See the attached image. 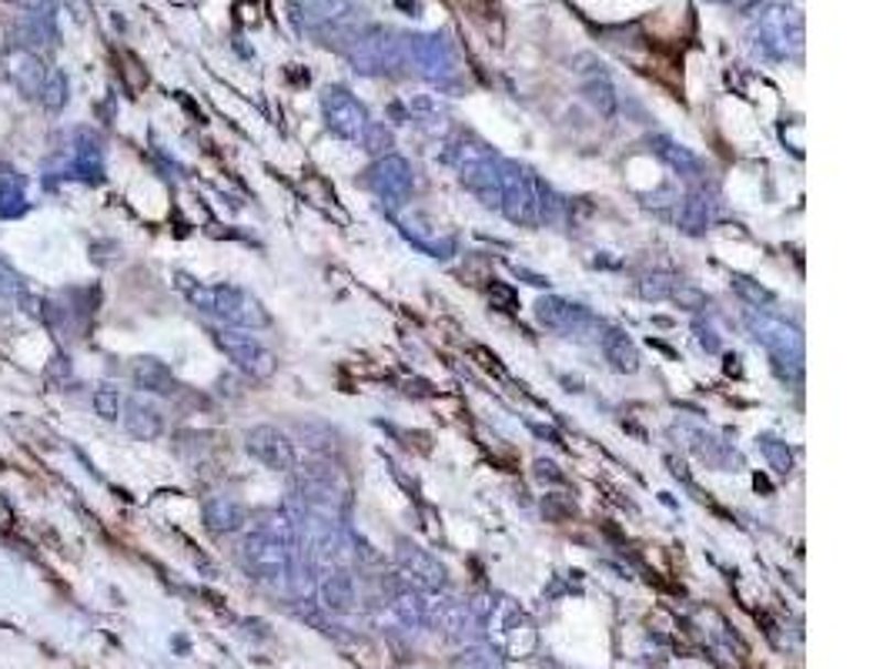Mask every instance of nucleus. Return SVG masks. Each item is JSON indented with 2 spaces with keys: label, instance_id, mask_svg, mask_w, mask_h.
I'll return each instance as SVG.
<instances>
[{
  "label": "nucleus",
  "instance_id": "43",
  "mask_svg": "<svg viewBox=\"0 0 893 669\" xmlns=\"http://www.w3.org/2000/svg\"><path fill=\"white\" fill-rule=\"evenodd\" d=\"M697 335H700V345L707 352H720V338H717V332L710 325H697Z\"/></svg>",
  "mask_w": 893,
  "mask_h": 669
},
{
  "label": "nucleus",
  "instance_id": "27",
  "mask_svg": "<svg viewBox=\"0 0 893 669\" xmlns=\"http://www.w3.org/2000/svg\"><path fill=\"white\" fill-rule=\"evenodd\" d=\"M710 218H713V205L707 198V191H689L676 212V222L686 235H703L710 228Z\"/></svg>",
  "mask_w": 893,
  "mask_h": 669
},
{
  "label": "nucleus",
  "instance_id": "28",
  "mask_svg": "<svg viewBox=\"0 0 893 669\" xmlns=\"http://www.w3.org/2000/svg\"><path fill=\"white\" fill-rule=\"evenodd\" d=\"M649 144H653V151H656V154H659V158H663V161L673 168V171H679V174H692V177L703 174V161H700L697 154H692L689 148L676 144L673 138H663V134H659V138H653Z\"/></svg>",
  "mask_w": 893,
  "mask_h": 669
},
{
  "label": "nucleus",
  "instance_id": "9",
  "mask_svg": "<svg viewBox=\"0 0 893 669\" xmlns=\"http://www.w3.org/2000/svg\"><path fill=\"white\" fill-rule=\"evenodd\" d=\"M536 319L542 328L562 335V338H603L606 335V325L595 319L589 309L569 302V299H559V295H549V299H539L536 305Z\"/></svg>",
  "mask_w": 893,
  "mask_h": 669
},
{
  "label": "nucleus",
  "instance_id": "33",
  "mask_svg": "<svg viewBox=\"0 0 893 669\" xmlns=\"http://www.w3.org/2000/svg\"><path fill=\"white\" fill-rule=\"evenodd\" d=\"M47 115H61L64 105H67V74L64 71H47V80H44V90H41V98Z\"/></svg>",
  "mask_w": 893,
  "mask_h": 669
},
{
  "label": "nucleus",
  "instance_id": "11",
  "mask_svg": "<svg viewBox=\"0 0 893 669\" xmlns=\"http://www.w3.org/2000/svg\"><path fill=\"white\" fill-rule=\"evenodd\" d=\"M409 61L419 67V74L439 87H452L459 80V57L452 44L442 34H416L409 37Z\"/></svg>",
  "mask_w": 893,
  "mask_h": 669
},
{
  "label": "nucleus",
  "instance_id": "14",
  "mask_svg": "<svg viewBox=\"0 0 893 669\" xmlns=\"http://www.w3.org/2000/svg\"><path fill=\"white\" fill-rule=\"evenodd\" d=\"M395 555H399V569H402V576L409 580L412 590H422V593H439L445 583H449V572L445 565L422 546L402 539L399 549H395Z\"/></svg>",
  "mask_w": 893,
  "mask_h": 669
},
{
  "label": "nucleus",
  "instance_id": "34",
  "mask_svg": "<svg viewBox=\"0 0 893 669\" xmlns=\"http://www.w3.org/2000/svg\"><path fill=\"white\" fill-rule=\"evenodd\" d=\"M676 284H679L676 274H669V271H653V274H646V278L639 281V295H643L646 302H666V299L673 295Z\"/></svg>",
  "mask_w": 893,
  "mask_h": 669
},
{
  "label": "nucleus",
  "instance_id": "12",
  "mask_svg": "<svg viewBox=\"0 0 893 669\" xmlns=\"http://www.w3.org/2000/svg\"><path fill=\"white\" fill-rule=\"evenodd\" d=\"M322 115L332 134L345 138V141H358L362 131L372 125L368 121V108L355 98L352 90L345 87H325L322 94Z\"/></svg>",
  "mask_w": 893,
  "mask_h": 669
},
{
  "label": "nucleus",
  "instance_id": "23",
  "mask_svg": "<svg viewBox=\"0 0 893 669\" xmlns=\"http://www.w3.org/2000/svg\"><path fill=\"white\" fill-rule=\"evenodd\" d=\"M319 600H322V609L332 613V616H345L355 609V580L348 576L345 569H335L322 580L319 586Z\"/></svg>",
  "mask_w": 893,
  "mask_h": 669
},
{
  "label": "nucleus",
  "instance_id": "16",
  "mask_svg": "<svg viewBox=\"0 0 893 669\" xmlns=\"http://www.w3.org/2000/svg\"><path fill=\"white\" fill-rule=\"evenodd\" d=\"M0 67H4V77L21 90V98H41L44 80H47V67H44L37 51L18 44V47L4 51Z\"/></svg>",
  "mask_w": 893,
  "mask_h": 669
},
{
  "label": "nucleus",
  "instance_id": "18",
  "mask_svg": "<svg viewBox=\"0 0 893 669\" xmlns=\"http://www.w3.org/2000/svg\"><path fill=\"white\" fill-rule=\"evenodd\" d=\"M71 144V174L80 181H101L105 177V148L90 128H77Z\"/></svg>",
  "mask_w": 893,
  "mask_h": 669
},
{
  "label": "nucleus",
  "instance_id": "40",
  "mask_svg": "<svg viewBox=\"0 0 893 669\" xmlns=\"http://www.w3.org/2000/svg\"><path fill=\"white\" fill-rule=\"evenodd\" d=\"M0 295H8V299H21L24 295V281L18 271H11L4 261H0Z\"/></svg>",
  "mask_w": 893,
  "mask_h": 669
},
{
  "label": "nucleus",
  "instance_id": "41",
  "mask_svg": "<svg viewBox=\"0 0 893 669\" xmlns=\"http://www.w3.org/2000/svg\"><path fill=\"white\" fill-rule=\"evenodd\" d=\"M492 309H499V312H513L516 309V292L509 289V284H492Z\"/></svg>",
  "mask_w": 893,
  "mask_h": 669
},
{
  "label": "nucleus",
  "instance_id": "26",
  "mask_svg": "<svg viewBox=\"0 0 893 669\" xmlns=\"http://www.w3.org/2000/svg\"><path fill=\"white\" fill-rule=\"evenodd\" d=\"M600 342H603V355L613 365V371H620V375H636L639 371V348L626 332L606 328V335Z\"/></svg>",
  "mask_w": 893,
  "mask_h": 669
},
{
  "label": "nucleus",
  "instance_id": "44",
  "mask_svg": "<svg viewBox=\"0 0 893 669\" xmlns=\"http://www.w3.org/2000/svg\"><path fill=\"white\" fill-rule=\"evenodd\" d=\"M727 4L733 8V11H740V14H750V11H756L763 0H727Z\"/></svg>",
  "mask_w": 893,
  "mask_h": 669
},
{
  "label": "nucleus",
  "instance_id": "5",
  "mask_svg": "<svg viewBox=\"0 0 893 669\" xmlns=\"http://www.w3.org/2000/svg\"><path fill=\"white\" fill-rule=\"evenodd\" d=\"M348 61L365 77H378V74H391L399 67H412V61H409V34H395L388 28H365L348 47Z\"/></svg>",
  "mask_w": 893,
  "mask_h": 669
},
{
  "label": "nucleus",
  "instance_id": "39",
  "mask_svg": "<svg viewBox=\"0 0 893 669\" xmlns=\"http://www.w3.org/2000/svg\"><path fill=\"white\" fill-rule=\"evenodd\" d=\"M679 309H686V312H703L707 309V295L700 292V289H692V284H676L673 289V295H669Z\"/></svg>",
  "mask_w": 893,
  "mask_h": 669
},
{
  "label": "nucleus",
  "instance_id": "30",
  "mask_svg": "<svg viewBox=\"0 0 893 669\" xmlns=\"http://www.w3.org/2000/svg\"><path fill=\"white\" fill-rule=\"evenodd\" d=\"M455 669H506V656L499 646L492 643H475L465 646L455 659Z\"/></svg>",
  "mask_w": 893,
  "mask_h": 669
},
{
  "label": "nucleus",
  "instance_id": "25",
  "mask_svg": "<svg viewBox=\"0 0 893 669\" xmlns=\"http://www.w3.org/2000/svg\"><path fill=\"white\" fill-rule=\"evenodd\" d=\"M28 215V191H24V177L11 168L0 164V218L14 222Z\"/></svg>",
  "mask_w": 893,
  "mask_h": 669
},
{
  "label": "nucleus",
  "instance_id": "17",
  "mask_svg": "<svg viewBox=\"0 0 893 669\" xmlns=\"http://www.w3.org/2000/svg\"><path fill=\"white\" fill-rule=\"evenodd\" d=\"M426 626H432L452 639H459L465 633H478V619L472 616L469 603L452 600V596H439V600L426 603Z\"/></svg>",
  "mask_w": 893,
  "mask_h": 669
},
{
  "label": "nucleus",
  "instance_id": "32",
  "mask_svg": "<svg viewBox=\"0 0 893 669\" xmlns=\"http://www.w3.org/2000/svg\"><path fill=\"white\" fill-rule=\"evenodd\" d=\"M298 435H302V442L312 452H322V455H332L338 449V432L322 425V422H302V425H298Z\"/></svg>",
  "mask_w": 893,
  "mask_h": 669
},
{
  "label": "nucleus",
  "instance_id": "36",
  "mask_svg": "<svg viewBox=\"0 0 893 669\" xmlns=\"http://www.w3.org/2000/svg\"><path fill=\"white\" fill-rule=\"evenodd\" d=\"M756 445H760V452L766 455V462H770L779 475H789V472H793V452H789L786 442H779L776 435H760Z\"/></svg>",
  "mask_w": 893,
  "mask_h": 669
},
{
  "label": "nucleus",
  "instance_id": "2",
  "mask_svg": "<svg viewBox=\"0 0 893 669\" xmlns=\"http://www.w3.org/2000/svg\"><path fill=\"white\" fill-rule=\"evenodd\" d=\"M499 191H503L499 212L523 228L552 222V212L559 208L552 191L519 161H499Z\"/></svg>",
  "mask_w": 893,
  "mask_h": 669
},
{
  "label": "nucleus",
  "instance_id": "46",
  "mask_svg": "<svg viewBox=\"0 0 893 669\" xmlns=\"http://www.w3.org/2000/svg\"><path fill=\"white\" fill-rule=\"evenodd\" d=\"M395 4H399L402 11H412V8H416V0H395Z\"/></svg>",
  "mask_w": 893,
  "mask_h": 669
},
{
  "label": "nucleus",
  "instance_id": "31",
  "mask_svg": "<svg viewBox=\"0 0 893 669\" xmlns=\"http://www.w3.org/2000/svg\"><path fill=\"white\" fill-rule=\"evenodd\" d=\"M582 94H585V101L600 111L603 118H610L613 111H616V90H613V84H610V77L600 71V74H592L585 84H582Z\"/></svg>",
  "mask_w": 893,
  "mask_h": 669
},
{
  "label": "nucleus",
  "instance_id": "4",
  "mask_svg": "<svg viewBox=\"0 0 893 669\" xmlns=\"http://www.w3.org/2000/svg\"><path fill=\"white\" fill-rule=\"evenodd\" d=\"M743 325H746L750 338L760 342L773 355L776 371L783 378L786 375H800V368H804V332L797 325H789L779 315H770L766 309H743Z\"/></svg>",
  "mask_w": 893,
  "mask_h": 669
},
{
  "label": "nucleus",
  "instance_id": "24",
  "mask_svg": "<svg viewBox=\"0 0 893 669\" xmlns=\"http://www.w3.org/2000/svg\"><path fill=\"white\" fill-rule=\"evenodd\" d=\"M18 41H21V47H31V51L57 44L54 11H21V18H18Z\"/></svg>",
  "mask_w": 893,
  "mask_h": 669
},
{
  "label": "nucleus",
  "instance_id": "21",
  "mask_svg": "<svg viewBox=\"0 0 893 669\" xmlns=\"http://www.w3.org/2000/svg\"><path fill=\"white\" fill-rule=\"evenodd\" d=\"M202 519H205L208 532H215V536H232V532H238V529L248 522V512H245V506L235 503L232 496H212V499L205 503V509H202Z\"/></svg>",
  "mask_w": 893,
  "mask_h": 669
},
{
  "label": "nucleus",
  "instance_id": "8",
  "mask_svg": "<svg viewBox=\"0 0 893 669\" xmlns=\"http://www.w3.org/2000/svg\"><path fill=\"white\" fill-rule=\"evenodd\" d=\"M753 37H756V47L773 61L797 57L804 47V21L789 8H766L753 28Z\"/></svg>",
  "mask_w": 893,
  "mask_h": 669
},
{
  "label": "nucleus",
  "instance_id": "13",
  "mask_svg": "<svg viewBox=\"0 0 893 669\" xmlns=\"http://www.w3.org/2000/svg\"><path fill=\"white\" fill-rule=\"evenodd\" d=\"M365 184L388 205H406L412 198V164L399 154H385L365 171Z\"/></svg>",
  "mask_w": 893,
  "mask_h": 669
},
{
  "label": "nucleus",
  "instance_id": "22",
  "mask_svg": "<svg viewBox=\"0 0 893 669\" xmlns=\"http://www.w3.org/2000/svg\"><path fill=\"white\" fill-rule=\"evenodd\" d=\"M121 416H125V429H128L135 439H141V442H154V439H161V432H164V416H161V409L151 406L148 399H131V402L121 409Z\"/></svg>",
  "mask_w": 893,
  "mask_h": 669
},
{
  "label": "nucleus",
  "instance_id": "42",
  "mask_svg": "<svg viewBox=\"0 0 893 669\" xmlns=\"http://www.w3.org/2000/svg\"><path fill=\"white\" fill-rule=\"evenodd\" d=\"M536 475H539L542 483H562V479H566V475L559 472V465H556V462H546V458L536 462Z\"/></svg>",
  "mask_w": 893,
  "mask_h": 669
},
{
  "label": "nucleus",
  "instance_id": "20",
  "mask_svg": "<svg viewBox=\"0 0 893 669\" xmlns=\"http://www.w3.org/2000/svg\"><path fill=\"white\" fill-rule=\"evenodd\" d=\"M131 381L141 389V392H151V396H171L177 389L174 381V371L161 362V358H151V355H141L135 358L131 365Z\"/></svg>",
  "mask_w": 893,
  "mask_h": 669
},
{
  "label": "nucleus",
  "instance_id": "35",
  "mask_svg": "<svg viewBox=\"0 0 893 669\" xmlns=\"http://www.w3.org/2000/svg\"><path fill=\"white\" fill-rule=\"evenodd\" d=\"M730 281H733V289L740 292V299H743L750 309H766V305L776 302V295H773L770 289H763L760 281H753V278H746V274H733Z\"/></svg>",
  "mask_w": 893,
  "mask_h": 669
},
{
  "label": "nucleus",
  "instance_id": "3",
  "mask_svg": "<svg viewBox=\"0 0 893 669\" xmlns=\"http://www.w3.org/2000/svg\"><path fill=\"white\" fill-rule=\"evenodd\" d=\"M445 161L459 168V181L472 191V195L485 208H499V202H503V191H499V161L503 158H495L492 148H485L472 134H459L455 141H449Z\"/></svg>",
  "mask_w": 893,
  "mask_h": 669
},
{
  "label": "nucleus",
  "instance_id": "38",
  "mask_svg": "<svg viewBox=\"0 0 893 669\" xmlns=\"http://www.w3.org/2000/svg\"><path fill=\"white\" fill-rule=\"evenodd\" d=\"M94 412L101 416L105 422H118L121 419V396L115 389H97L94 392Z\"/></svg>",
  "mask_w": 893,
  "mask_h": 669
},
{
  "label": "nucleus",
  "instance_id": "6",
  "mask_svg": "<svg viewBox=\"0 0 893 669\" xmlns=\"http://www.w3.org/2000/svg\"><path fill=\"white\" fill-rule=\"evenodd\" d=\"M485 633L492 636V646H499L506 659H526L539 646V629L513 600H495L488 616L482 619Z\"/></svg>",
  "mask_w": 893,
  "mask_h": 669
},
{
  "label": "nucleus",
  "instance_id": "29",
  "mask_svg": "<svg viewBox=\"0 0 893 669\" xmlns=\"http://www.w3.org/2000/svg\"><path fill=\"white\" fill-rule=\"evenodd\" d=\"M391 616L399 619L402 629H422L426 626V600L419 593L409 590H399L391 596Z\"/></svg>",
  "mask_w": 893,
  "mask_h": 669
},
{
  "label": "nucleus",
  "instance_id": "7",
  "mask_svg": "<svg viewBox=\"0 0 893 669\" xmlns=\"http://www.w3.org/2000/svg\"><path fill=\"white\" fill-rule=\"evenodd\" d=\"M241 565L248 569V576H255L258 583L284 586V580L291 576V546L268 536V532H261V529H255L241 542Z\"/></svg>",
  "mask_w": 893,
  "mask_h": 669
},
{
  "label": "nucleus",
  "instance_id": "10",
  "mask_svg": "<svg viewBox=\"0 0 893 669\" xmlns=\"http://www.w3.org/2000/svg\"><path fill=\"white\" fill-rule=\"evenodd\" d=\"M215 345L255 381H268L278 371V358L271 348H265L251 332L245 328H218L215 332Z\"/></svg>",
  "mask_w": 893,
  "mask_h": 669
},
{
  "label": "nucleus",
  "instance_id": "15",
  "mask_svg": "<svg viewBox=\"0 0 893 669\" xmlns=\"http://www.w3.org/2000/svg\"><path fill=\"white\" fill-rule=\"evenodd\" d=\"M245 449H248V455L251 458H258L265 468H271V472H288V468H294V445H291V439L281 432V429H275V425H255V429H248L245 432Z\"/></svg>",
  "mask_w": 893,
  "mask_h": 669
},
{
  "label": "nucleus",
  "instance_id": "19",
  "mask_svg": "<svg viewBox=\"0 0 893 669\" xmlns=\"http://www.w3.org/2000/svg\"><path fill=\"white\" fill-rule=\"evenodd\" d=\"M673 439H686L682 445H689L707 465H713L720 472H730L733 465H740V455L727 442H720L717 435H710V432H700V429H673Z\"/></svg>",
  "mask_w": 893,
  "mask_h": 669
},
{
  "label": "nucleus",
  "instance_id": "45",
  "mask_svg": "<svg viewBox=\"0 0 893 669\" xmlns=\"http://www.w3.org/2000/svg\"><path fill=\"white\" fill-rule=\"evenodd\" d=\"M8 522H14V509L8 499H0V526H8Z\"/></svg>",
  "mask_w": 893,
  "mask_h": 669
},
{
  "label": "nucleus",
  "instance_id": "1",
  "mask_svg": "<svg viewBox=\"0 0 893 669\" xmlns=\"http://www.w3.org/2000/svg\"><path fill=\"white\" fill-rule=\"evenodd\" d=\"M174 284L184 292V299H187L194 309H202V312H208V315L228 322L232 328L255 332V328L271 325L265 305H261L251 292L238 289V284H197V281H194L191 274H184V271L174 274Z\"/></svg>",
  "mask_w": 893,
  "mask_h": 669
},
{
  "label": "nucleus",
  "instance_id": "37",
  "mask_svg": "<svg viewBox=\"0 0 893 669\" xmlns=\"http://www.w3.org/2000/svg\"><path fill=\"white\" fill-rule=\"evenodd\" d=\"M362 144H365L368 154L385 158V154H391V148H395V134H391V128H385V125H368V128L362 131Z\"/></svg>",
  "mask_w": 893,
  "mask_h": 669
}]
</instances>
